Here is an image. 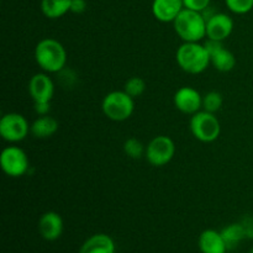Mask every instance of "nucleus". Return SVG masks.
<instances>
[{"label": "nucleus", "mask_w": 253, "mask_h": 253, "mask_svg": "<svg viewBox=\"0 0 253 253\" xmlns=\"http://www.w3.org/2000/svg\"><path fill=\"white\" fill-rule=\"evenodd\" d=\"M35 61L46 73H59L67 63V52L57 40L43 39L35 47Z\"/></svg>", "instance_id": "1"}, {"label": "nucleus", "mask_w": 253, "mask_h": 253, "mask_svg": "<svg viewBox=\"0 0 253 253\" xmlns=\"http://www.w3.org/2000/svg\"><path fill=\"white\" fill-rule=\"evenodd\" d=\"M177 63L185 73L200 74L209 67L210 54L199 42H183L175 53Z\"/></svg>", "instance_id": "2"}, {"label": "nucleus", "mask_w": 253, "mask_h": 253, "mask_svg": "<svg viewBox=\"0 0 253 253\" xmlns=\"http://www.w3.org/2000/svg\"><path fill=\"white\" fill-rule=\"evenodd\" d=\"M173 26L183 42H199L207 37V19L203 12L184 7L173 21Z\"/></svg>", "instance_id": "3"}, {"label": "nucleus", "mask_w": 253, "mask_h": 253, "mask_svg": "<svg viewBox=\"0 0 253 253\" xmlns=\"http://www.w3.org/2000/svg\"><path fill=\"white\" fill-rule=\"evenodd\" d=\"M101 109L109 120L120 123L131 118L135 110V101L125 90H114L104 96Z\"/></svg>", "instance_id": "4"}, {"label": "nucleus", "mask_w": 253, "mask_h": 253, "mask_svg": "<svg viewBox=\"0 0 253 253\" xmlns=\"http://www.w3.org/2000/svg\"><path fill=\"white\" fill-rule=\"evenodd\" d=\"M190 131L200 142L210 143L217 140L221 132V125L215 114L200 110L190 118Z\"/></svg>", "instance_id": "5"}, {"label": "nucleus", "mask_w": 253, "mask_h": 253, "mask_svg": "<svg viewBox=\"0 0 253 253\" xmlns=\"http://www.w3.org/2000/svg\"><path fill=\"white\" fill-rule=\"evenodd\" d=\"M175 153V145L168 136L160 135L150 141L146 146V160L153 167H163L173 160Z\"/></svg>", "instance_id": "6"}, {"label": "nucleus", "mask_w": 253, "mask_h": 253, "mask_svg": "<svg viewBox=\"0 0 253 253\" xmlns=\"http://www.w3.org/2000/svg\"><path fill=\"white\" fill-rule=\"evenodd\" d=\"M0 166L5 174L9 177H22L29 172V157L22 148L17 146H9L4 148L0 155Z\"/></svg>", "instance_id": "7"}, {"label": "nucleus", "mask_w": 253, "mask_h": 253, "mask_svg": "<svg viewBox=\"0 0 253 253\" xmlns=\"http://www.w3.org/2000/svg\"><path fill=\"white\" fill-rule=\"evenodd\" d=\"M31 126L26 118L19 113H7L0 120V135L5 141L16 143L25 140Z\"/></svg>", "instance_id": "8"}, {"label": "nucleus", "mask_w": 253, "mask_h": 253, "mask_svg": "<svg viewBox=\"0 0 253 253\" xmlns=\"http://www.w3.org/2000/svg\"><path fill=\"white\" fill-rule=\"evenodd\" d=\"M210 54V64L219 72H230L236 66V57L231 51L226 49L221 41L208 39L204 43Z\"/></svg>", "instance_id": "9"}, {"label": "nucleus", "mask_w": 253, "mask_h": 253, "mask_svg": "<svg viewBox=\"0 0 253 253\" xmlns=\"http://www.w3.org/2000/svg\"><path fill=\"white\" fill-rule=\"evenodd\" d=\"M173 103L177 110L187 115H194L203 109V96L192 86H182L175 91Z\"/></svg>", "instance_id": "10"}, {"label": "nucleus", "mask_w": 253, "mask_h": 253, "mask_svg": "<svg viewBox=\"0 0 253 253\" xmlns=\"http://www.w3.org/2000/svg\"><path fill=\"white\" fill-rule=\"evenodd\" d=\"M234 30V20L224 12H214L207 19V37L215 41H224Z\"/></svg>", "instance_id": "11"}, {"label": "nucleus", "mask_w": 253, "mask_h": 253, "mask_svg": "<svg viewBox=\"0 0 253 253\" xmlns=\"http://www.w3.org/2000/svg\"><path fill=\"white\" fill-rule=\"evenodd\" d=\"M29 91L34 103L48 101L51 103L54 94V84L46 73H36L29 82Z\"/></svg>", "instance_id": "12"}, {"label": "nucleus", "mask_w": 253, "mask_h": 253, "mask_svg": "<svg viewBox=\"0 0 253 253\" xmlns=\"http://www.w3.org/2000/svg\"><path fill=\"white\" fill-rule=\"evenodd\" d=\"M40 235L47 241H56L63 232V219L56 211H47L39 220Z\"/></svg>", "instance_id": "13"}, {"label": "nucleus", "mask_w": 253, "mask_h": 253, "mask_svg": "<svg viewBox=\"0 0 253 253\" xmlns=\"http://www.w3.org/2000/svg\"><path fill=\"white\" fill-rule=\"evenodd\" d=\"M183 9V0H153L152 2L153 16L161 22H173Z\"/></svg>", "instance_id": "14"}, {"label": "nucleus", "mask_w": 253, "mask_h": 253, "mask_svg": "<svg viewBox=\"0 0 253 253\" xmlns=\"http://www.w3.org/2000/svg\"><path fill=\"white\" fill-rule=\"evenodd\" d=\"M198 245L202 253H226L227 251L221 232H217L216 230L212 229L204 230L200 234Z\"/></svg>", "instance_id": "15"}, {"label": "nucleus", "mask_w": 253, "mask_h": 253, "mask_svg": "<svg viewBox=\"0 0 253 253\" xmlns=\"http://www.w3.org/2000/svg\"><path fill=\"white\" fill-rule=\"evenodd\" d=\"M115 242L109 235L95 234L84 241L79 253H115Z\"/></svg>", "instance_id": "16"}, {"label": "nucleus", "mask_w": 253, "mask_h": 253, "mask_svg": "<svg viewBox=\"0 0 253 253\" xmlns=\"http://www.w3.org/2000/svg\"><path fill=\"white\" fill-rule=\"evenodd\" d=\"M58 121L49 115L39 116L31 124L30 132L36 138H48L58 131Z\"/></svg>", "instance_id": "17"}, {"label": "nucleus", "mask_w": 253, "mask_h": 253, "mask_svg": "<svg viewBox=\"0 0 253 253\" xmlns=\"http://www.w3.org/2000/svg\"><path fill=\"white\" fill-rule=\"evenodd\" d=\"M221 236L226 244L227 251H232L241 244L245 237H247V234L242 222H235V224H230L222 229Z\"/></svg>", "instance_id": "18"}, {"label": "nucleus", "mask_w": 253, "mask_h": 253, "mask_svg": "<svg viewBox=\"0 0 253 253\" xmlns=\"http://www.w3.org/2000/svg\"><path fill=\"white\" fill-rule=\"evenodd\" d=\"M72 0H41V10L48 19H59L71 11Z\"/></svg>", "instance_id": "19"}, {"label": "nucleus", "mask_w": 253, "mask_h": 253, "mask_svg": "<svg viewBox=\"0 0 253 253\" xmlns=\"http://www.w3.org/2000/svg\"><path fill=\"white\" fill-rule=\"evenodd\" d=\"M124 152L132 160H138L146 155V147L140 140L135 137L127 138L124 143Z\"/></svg>", "instance_id": "20"}, {"label": "nucleus", "mask_w": 253, "mask_h": 253, "mask_svg": "<svg viewBox=\"0 0 253 253\" xmlns=\"http://www.w3.org/2000/svg\"><path fill=\"white\" fill-rule=\"evenodd\" d=\"M222 103V95L219 91H209L203 96V110L215 114L221 109Z\"/></svg>", "instance_id": "21"}, {"label": "nucleus", "mask_w": 253, "mask_h": 253, "mask_svg": "<svg viewBox=\"0 0 253 253\" xmlns=\"http://www.w3.org/2000/svg\"><path fill=\"white\" fill-rule=\"evenodd\" d=\"M124 90H125L128 95L132 96L133 99L138 98V96H141L145 93L146 82L143 81L141 77H132V78H130L128 81H126Z\"/></svg>", "instance_id": "22"}, {"label": "nucleus", "mask_w": 253, "mask_h": 253, "mask_svg": "<svg viewBox=\"0 0 253 253\" xmlns=\"http://www.w3.org/2000/svg\"><path fill=\"white\" fill-rule=\"evenodd\" d=\"M230 11L237 15H244L253 9V0H225Z\"/></svg>", "instance_id": "23"}, {"label": "nucleus", "mask_w": 253, "mask_h": 253, "mask_svg": "<svg viewBox=\"0 0 253 253\" xmlns=\"http://www.w3.org/2000/svg\"><path fill=\"white\" fill-rule=\"evenodd\" d=\"M185 9L203 12L209 7L210 0H183Z\"/></svg>", "instance_id": "24"}, {"label": "nucleus", "mask_w": 253, "mask_h": 253, "mask_svg": "<svg viewBox=\"0 0 253 253\" xmlns=\"http://www.w3.org/2000/svg\"><path fill=\"white\" fill-rule=\"evenodd\" d=\"M35 111L39 116L48 115L49 110H51V103L48 101H41V103H34Z\"/></svg>", "instance_id": "25"}, {"label": "nucleus", "mask_w": 253, "mask_h": 253, "mask_svg": "<svg viewBox=\"0 0 253 253\" xmlns=\"http://www.w3.org/2000/svg\"><path fill=\"white\" fill-rule=\"evenodd\" d=\"M86 9V0H72L71 12L73 14H83Z\"/></svg>", "instance_id": "26"}, {"label": "nucleus", "mask_w": 253, "mask_h": 253, "mask_svg": "<svg viewBox=\"0 0 253 253\" xmlns=\"http://www.w3.org/2000/svg\"><path fill=\"white\" fill-rule=\"evenodd\" d=\"M250 253H253V247L251 249V251H250Z\"/></svg>", "instance_id": "27"}]
</instances>
